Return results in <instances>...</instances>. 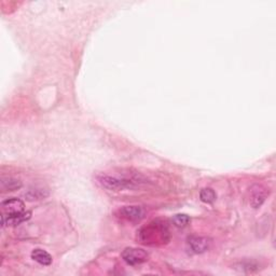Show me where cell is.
I'll list each match as a JSON object with an SVG mask.
<instances>
[{
	"label": "cell",
	"instance_id": "14",
	"mask_svg": "<svg viewBox=\"0 0 276 276\" xmlns=\"http://www.w3.org/2000/svg\"><path fill=\"white\" fill-rule=\"evenodd\" d=\"M236 268H241V271L252 272L253 270H256L257 268H258V266H257L256 263L253 261H244V262L238 263Z\"/></svg>",
	"mask_w": 276,
	"mask_h": 276
},
{
	"label": "cell",
	"instance_id": "11",
	"mask_svg": "<svg viewBox=\"0 0 276 276\" xmlns=\"http://www.w3.org/2000/svg\"><path fill=\"white\" fill-rule=\"evenodd\" d=\"M49 196L48 190L43 189V188H33V189H29L26 193H25V198L28 201H35V200H41L45 199Z\"/></svg>",
	"mask_w": 276,
	"mask_h": 276
},
{
	"label": "cell",
	"instance_id": "1",
	"mask_svg": "<svg viewBox=\"0 0 276 276\" xmlns=\"http://www.w3.org/2000/svg\"><path fill=\"white\" fill-rule=\"evenodd\" d=\"M139 240L146 245H155L169 241V231L165 222L153 221L139 231Z\"/></svg>",
	"mask_w": 276,
	"mask_h": 276
},
{
	"label": "cell",
	"instance_id": "4",
	"mask_svg": "<svg viewBox=\"0 0 276 276\" xmlns=\"http://www.w3.org/2000/svg\"><path fill=\"white\" fill-rule=\"evenodd\" d=\"M268 197V191L265 187L260 185H255L250 188L249 191V204L253 208H259L265 203Z\"/></svg>",
	"mask_w": 276,
	"mask_h": 276
},
{
	"label": "cell",
	"instance_id": "3",
	"mask_svg": "<svg viewBox=\"0 0 276 276\" xmlns=\"http://www.w3.org/2000/svg\"><path fill=\"white\" fill-rule=\"evenodd\" d=\"M122 259L129 266H137L148 260V254L141 248H125L122 253Z\"/></svg>",
	"mask_w": 276,
	"mask_h": 276
},
{
	"label": "cell",
	"instance_id": "10",
	"mask_svg": "<svg viewBox=\"0 0 276 276\" xmlns=\"http://www.w3.org/2000/svg\"><path fill=\"white\" fill-rule=\"evenodd\" d=\"M31 258H33L36 262H38L41 266H50L52 263V257L46 250L43 249H34L31 253Z\"/></svg>",
	"mask_w": 276,
	"mask_h": 276
},
{
	"label": "cell",
	"instance_id": "6",
	"mask_svg": "<svg viewBox=\"0 0 276 276\" xmlns=\"http://www.w3.org/2000/svg\"><path fill=\"white\" fill-rule=\"evenodd\" d=\"M120 215L130 221H140L145 217V209L140 206H125L120 209Z\"/></svg>",
	"mask_w": 276,
	"mask_h": 276
},
{
	"label": "cell",
	"instance_id": "13",
	"mask_svg": "<svg viewBox=\"0 0 276 276\" xmlns=\"http://www.w3.org/2000/svg\"><path fill=\"white\" fill-rule=\"evenodd\" d=\"M173 223L176 225L178 228H184L186 225L190 222V217L185 214H178L175 215L172 219Z\"/></svg>",
	"mask_w": 276,
	"mask_h": 276
},
{
	"label": "cell",
	"instance_id": "12",
	"mask_svg": "<svg viewBox=\"0 0 276 276\" xmlns=\"http://www.w3.org/2000/svg\"><path fill=\"white\" fill-rule=\"evenodd\" d=\"M200 199L204 203L211 204V203H214L215 201H216L217 196H216L215 191L212 190V189H210V188H205V189L201 190V192H200Z\"/></svg>",
	"mask_w": 276,
	"mask_h": 276
},
{
	"label": "cell",
	"instance_id": "8",
	"mask_svg": "<svg viewBox=\"0 0 276 276\" xmlns=\"http://www.w3.org/2000/svg\"><path fill=\"white\" fill-rule=\"evenodd\" d=\"M31 212L30 211H23L21 214H15V215H5L2 214L1 216V225L5 227V225H17L21 224L22 222H25L30 218Z\"/></svg>",
	"mask_w": 276,
	"mask_h": 276
},
{
	"label": "cell",
	"instance_id": "7",
	"mask_svg": "<svg viewBox=\"0 0 276 276\" xmlns=\"http://www.w3.org/2000/svg\"><path fill=\"white\" fill-rule=\"evenodd\" d=\"M189 247L194 254H203L209 248V240L203 236H191L188 240Z\"/></svg>",
	"mask_w": 276,
	"mask_h": 276
},
{
	"label": "cell",
	"instance_id": "2",
	"mask_svg": "<svg viewBox=\"0 0 276 276\" xmlns=\"http://www.w3.org/2000/svg\"><path fill=\"white\" fill-rule=\"evenodd\" d=\"M99 184L109 190H123L136 188V180L129 178H117L111 176H100L98 178Z\"/></svg>",
	"mask_w": 276,
	"mask_h": 276
},
{
	"label": "cell",
	"instance_id": "5",
	"mask_svg": "<svg viewBox=\"0 0 276 276\" xmlns=\"http://www.w3.org/2000/svg\"><path fill=\"white\" fill-rule=\"evenodd\" d=\"M1 209L2 214L5 215H15V214H21V212L25 211V205L24 202L21 200L12 198L3 201L1 203Z\"/></svg>",
	"mask_w": 276,
	"mask_h": 276
},
{
	"label": "cell",
	"instance_id": "9",
	"mask_svg": "<svg viewBox=\"0 0 276 276\" xmlns=\"http://www.w3.org/2000/svg\"><path fill=\"white\" fill-rule=\"evenodd\" d=\"M22 186L23 184L20 179L11 176H2L1 180H0V188H1V190L4 192L18 190L21 189Z\"/></svg>",
	"mask_w": 276,
	"mask_h": 276
}]
</instances>
